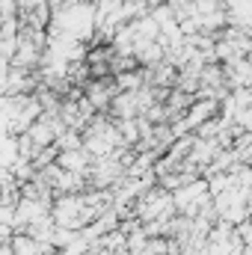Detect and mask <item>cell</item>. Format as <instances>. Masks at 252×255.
<instances>
[{"mask_svg": "<svg viewBox=\"0 0 252 255\" xmlns=\"http://www.w3.org/2000/svg\"><path fill=\"white\" fill-rule=\"evenodd\" d=\"M92 154L80 145V148H63L60 154H57V163L63 166V169H68V172H80V175H86L89 172V166H92Z\"/></svg>", "mask_w": 252, "mask_h": 255, "instance_id": "cell-1", "label": "cell"}, {"mask_svg": "<svg viewBox=\"0 0 252 255\" xmlns=\"http://www.w3.org/2000/svg\"><path fill=\"white\" fill-rule=\"evenodd\" d=\"M0 255H15L12 253V244H0Z\"/></svg>", "mask_w": 252, "mask_h": 255, "instance_id": "cell-2", "label": "cell"}]
</instances>
